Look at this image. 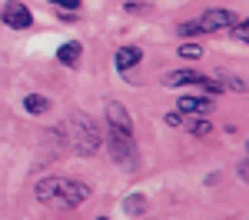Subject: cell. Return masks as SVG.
I'll use <instances>...</instances> for the list:
<instances>
[{"label": "cell", "mask_w": 249, "mask_h": 220, "mask_svg": "<svg viewBox=\"0 0 249 220\" xmlns=\"http://www.w3.org/2000/svg\"><path fill=\"white\" fill-rule=\"evenodd\" d=\"M140 60H143V50H140V47H120V50L113 54V67L126 74V70H130V67H136Z\"/></svg>", "instance_id": "cell-8"}, {"label": "cell", "mask_w": 249, "mask_h": 220, "mask_svg": "<svg viewBox=\"0 0 249 220\" xmlns=\"http://www.w3.org/2000/svg\"><path fill=\"white\" fill-rule=\"evenodd\" d=\"M230 27H232V37L239 40V43H243V40L249 37V20H239V17H236V20L230 23Z\"/></svg>", "instance_id": "cell-15"}, {"label": "cell", "mask_w": 249, "mask_h": 220, "mask_svg": "<svg viewBox=\"0 0 249 220\" xmlns=\"http://www.w3.org/2000/svg\"><path fill=\"white\" fill-rule=\"evenodd\" d=\"M232 20H236V14L232 10H223V7H216V10H206L203 17L196 20L199 23V34H219V30H226Z\"/></svg>", "instance_id": "cell-4"}, {"label": "cell", "mask_w": 249, "mask_h": 220, "mask_svg": "<svg viewBox=\"0 0 249 220\" xmlns=\"http://www.w3.org/2000/svg\"><path fill=\"white\" fill-rule=\"evenodd\" d=\"M223 83H230L236 94H246V80H243V77H236V74H230V77L223 80Z\"/></svg>", "instance_id": "cell-16"}, {"label": "cell", "mask_w": 249, "mask_h": 220, "mask_svg": "<svg viewBox=\"0 0 249 220\" xmlns=\"http://www.w3.org/2000/svg\"><path fill=\"white\" fill-rule=\"evenodd\" d=\"M176 110L183 114V117H206L213 110V97H206V94H186V97L176 100Z\"/></svg>", "instance_id": "cell-5"}, {"label": "cell", "mask_w": 249, "mask_h": 220, "mask_svg": "<svg viewBox=\"0 0 249 220\" xmlns=\"http://www.w3.org/2000/svg\"><path fill=\"white\" fill-rule=\"evenodd\" d=\"M34 197L50 210H73L90 197V183H80V180H70V177H47V180H37Z\"/></svg>", "instance_id": "cell-1"}, {"label": "cell", "mask_w": 249, "mask_h": 220, "mask_svg": "<svg viewBox=\"0 0 249 220\" xmlns=\"http://www.w3.org/2000/svg\"><path fill=\"white\" fill-rule=\"evenodd\" d=\"M126 217H143L146 214V197L143 194H130V197L123 200V207H120Z\"/></svg>", "instance_id": "cell-11"}, {"label": "cell", "mask_w": 249, "mask_h": 220, "mask_svg": "<svg viewBox=\"0 0 249 220\" xmlns=\"http://www.w3.org/2000/svg\"><path fill=\"white\" fill-rule=\"evenodd\" d=\"M80 54H83L80 40H67V43L57 50V60L63 63V67H77V63H80Z\"/></svg>", "instance_id": "cell-10"}, {"label": "cell", "mask_w": 249, "mask_h": 220, "mask_svg": "<svg viewBox=\"0 0 249 220\" xmlns=\"http://www.w3.org/2000/svg\"><path fill=\"white\" fill-rule=\"evenodd\" d=\"M166 123H170V127H183V114H179V110H176V114H166Z\"/></svg>", "instance_id": "cell-19"}, {"label": "cell", "mask_w": 249, "mask_h": 220, "mask_svg": "<svg viewBox=\"0 0 249 220\" xmlns=\"http://www.w3.org/2000/svg\"><path fill=\"white\" fill-rule=\"evenodd\" d=\"M107 143H110V157H113V163H120L123 170H136V167H140V157H136V143H133V137L110 130Z\"/></svg>", "instance_id": "cell-3"}, {"label": "cell", "mask_w": 249, "mask_h": 220, "mask_svg": "<svg viewBox=\"0 0 249 220\" xmlns=\"http://www.w3.org/2000/svg\"><path fill=\"white\" fill-rule=\"evenodd\" d=\"M53 7H60V10H77L80 7V0H50Z\"/></svg>", "instance_id": "cell-18"}, {"label": "cell", "mask_w": 249, "mask_h": 220, "mask_svg": "<svg viewBox=\"0 0 249 220\" xmlns=\"http://www.w3.org/2000/svg\"><path fill=\"white\" fill-rule=\"evenodd\" d=\"M179 34H183V37H193V34H199V23H196V20H186V23H179Z\"/></svg>", "instance_id": "cell-17"}, {"label": "cell", "mask_w": 249, "mask_h": 220, "mask_svg": "<svg viewBox=\"0 0 249 220\" xmlns=\"http://www.w3.org/2000/svg\"><path fill=\"white\" fill-rule=\"evenodd\" d=\"M183 127L190 130L193 137H206V134L213 130V123H210L206 117H203V114H199V117H193V120H183Z\"/></svg>", "instance_id": "cell-13"}, {"label": "cell", "mask_w": 249, "mask_h": 220, "mask_svg": "<svg viewBox=\"0 0 249 220\" xmlns=\"http://www.w3.org/2000/svg\"><path fill=\"white\" fill-rule=\"evenodd\" d=\"M23 110H27V114H34V117H40V114H47V110H50V100L40 97V94H30V97H23Z\"/></svg>", "instance_id": "cell-12"}, {"label": "cell", "mask_w": 249, "mask_h": 220, "mask_svg": "<svg viewBox=\"0 0 249 220\" xmlns=\"http://www.w3.org/2000/svg\"><path fill=\"white\" fill-rule=\"evenodd\" d=\"M179 57H186V60H199V57H203V47H199L196 40H186V43L179 47Z\"/></svg>", "instance_id": "cell-14"}, {"label": "cell", "mask_w": 249, "mask_h": 220, "mask_svg": "<svg viewBox=\"0 0 249 220\" xmlns=\"http://www.w3.org/2000/svg\"><path fill=\"white\" fill-rule=\"evenodd\" d=\"M107 127L116 130V134L133 137V120H130V114H126V107H123V103H116V100L107 103Z\"/></svg>", "instance_id": "cell-6"}, {"label": "cell", "mask_w": 249, "mask_h": 220, "mask_svg": "<svg viewBox=\"0 0 249 220\" xmlns=\"http://www.w3.org/2000/svg\"><path fill=\"white\" fill-rule=\"evenodd\" d=\"M3 23L14 27V30H27V27L34 23V17H30V10H27L20 0H7V3H3Z\"/></svg>", "instance_id": "cell-7"}, {"label": "cell", "mask_w": 249, "mask_h": 220, "mask_svg": "<svg viewBox=\"0 0 249 220\" xmlns=\"http://www.w3.org/2000/svg\"><path fill=\"white\" fill-rule=\"evenodd\" d=\"M63 137H67V143L77 150L80 157H93L96 147H100V130H96L93 117H87V114H70L67 117V123H63Z\"/></svg>", "instance_id": "cell-2"}, {"label": "cell", "mask_w": 249, "mask_h": 220, "mask_svg": "<svg viewBox=\"0 0 249 220\" xmlns=\"http://www.w3.org/2000/svg\"><path fill=\"white\" fill-rule=\"evenodd\" d=\"M199 80H203V74H196V70H173L163 77V83L166 87H199Z\"/></svg>", "instance_id": "cell-9"}]
</instances>
